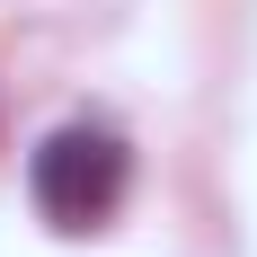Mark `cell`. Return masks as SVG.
<instances>
[{
  "instance_id": "obj_1",
  "label": "cell",
  "mask_w": 257,
  "mask_h": 257,
  "mask_svg": "<svg viewBox=\"0 0 257 257\" xmlns=\"http://www.w3.org/2000/svg\"><path fill=\"white\" fill-rule=\"evenodd\" d=\"M124 178L133 160L124 142L106 124H62L36 142V169H27V186H36V213H45L53 231H98L106 213L124 204Z\"/></svg>"
}]
</instances>
